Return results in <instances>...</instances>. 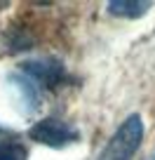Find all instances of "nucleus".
I'll use <instances>...</instances> for the list:
<instances>
[{"label": "nucleus", "instance_id": "nucleus-1", "mask_svg": "<svg viewBox=\"0 0 155 160\" xmlns=\"http://www.w3.org/2000/svg\"><path fill=\"white\" fill-rule=\"evenodd\" d=\"M141 137H143V122L139 115H129L120 125V130L115 132L110 144L106 146L104 158L106 160H129L134 151L139 148Z\"/></svg>", "mask_w": 155, "mask_h": 160}, {"label": "nucleus", "instance_id": "nucleus-5", "mask_svg": "<svg viewBox=\"0 0 155 160\" xmlns=\"http://www.w3.org/2000/svg\"><path fill=\"white\" fill-rule=\"evenodd\" d=\"M12 82L24 92V99L28 101V108H35V106H38V90H35V82H33V80L26 78V75H14Z\"/></svg>", "mask_w": 155, "mask_h": 160}, {"label": "nucleus", "instance_id": "nucleus-4", "mask_svg": "<svg viewBox=\"0 0 155 160\" xmlns=\"http://www.w3.org/2000/svg\"><path fill=\"white\" fill-rule=\"evenodd\" d=\"M150 10V2H143V0H110L108 2V12L115 17H141L143 12Z\"/></svg>", "mask_w": 155, "mask_h": 160}, {"label": "nucleus", "instance_id": "nucleus-3", "mask_svg": "<svg viewBox=\"0 0 155 160\" xmlns=\"http://www.w3.org/2000/svg\"><path fill=\"white\" fill-rule=\"evenodd\" d=\"M24 71L31 75V80H40L45 85H54L56 80L61 78V64L54 59H38V61H31V64H24Z\"/></svg>", "mask_w": 155, "mask_h": 160}, {"label": "nucleus", "instance_id": "nucleus-7", "mask_svg": "<svg viewBox=\"0 0 155 160\" xmlns=\"http://www.w3.org/2000/svg\"><path fill=\"white\" fill-rule=\"evenodd\" d=\"M153 160H155V158H153Z\"/></svg>", "mask_w": 155, "mask_h": 160}, {"label": "nucleus", "instance_id": "nucleus-6", "mask_svg": "<svg viewBox=\"0 0 155 160\" xmlns=\"http://www.w3.org/2000/svg\"><path fill=\"white\" fill-rule=\"evenodd\" d=\"M0 160H26V148L14 141H0Z\"/></svg>", "mask_w": 155, "mask_h": 160}, {"label": "nucleus", "instance_id": "nucleus-2", "mask_svg": "<svg viewBox=\"0 0 155 160\" xmlns=\"http://www.w3.org/2000/svg\"><path fill=\"white\" fill-rule=\"evenodd\" d=\"M31 139L40 141V144H45V146L59 148V146H66L68 141H75L78 134H75V130L68 122H64V120L45 118V120H40L38 125L31 127Z\"/></svg>", "mask_w": 155, "mask_h": 160}]
</instances>
